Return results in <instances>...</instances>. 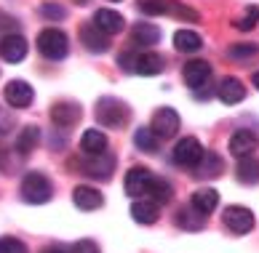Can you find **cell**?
I'll return each mask as SVG.
<instances>
[{
	"label": "cell",
	"instance_id": "f1b7e54d",
	"mask_svg": "<svg viewBox=\"0 0 259 253\" xmlns=\"http://www.w3.org/2000/svg\"><path fill=\"white\" fill-rule=\"evenodd\" d=\"M137 6L147 16H163L171 11V0H137Z\"/></svg>",
	"mask_w": 259,
	"mask_h": 253
},
{
	"label": "cell",
	"instance_id": "d590c367",
	"mask_svg": "<svg viewBox=\"0 0 259 253\" xmlns=\"http://www.w3.org/2000/svg\"><path fill=\"white\" fill-rule=\"evenodd\" d=\"M11 125H14V118H11V115H8L6 110H0V136L11 131Z\"/></svg>",
	"mask_w": 259,
	"mask_h": 253
},
{
	"label": "cell",
	"instance_id": "ffe728a7",
	"mask_svg": "<svg viewBox=\"0 0 259 253\" xmlns=\"http://www.w3.org/2000/svg\"><path fill=\"white\" fill-rule=\"evenodd\" d=\"M37 141H40V128H37V125H24V128L19 131V136H16L14 147H16V152L24 158V155L35 152Z\"/></svg>",
	"mask_w": 259,
	"mask_h": 253
},
{
	"label": "cell",
	"instance_id": "cb8c5ba5",
	"mask_svg": "<svg viewBox=\"0 0 259 253\" xmlns=\"http://www.w3.org/2000/svg\"><path fill=\"white\" fill-rule=\"evenodd\" d=\"M177 224L182 229H190V232H198V229H203V224H206V213H200L198 208H182L177 213Z\"/></svg>",
	"mask_w": 259,
	"mask_h": 253
},
{
	"label": "cell",
	"instance_id": "8d00e7d4",
	"mask_svg": "<svg viewBox=\"0 0 259 253\" xmlns=\"http://www.w3.org/2000/svg\"><path fill=\"white\" fill-rule=\"evenodd\" d=\"M40 253H70V250H67L64 245H46Z\"/></svg>",
	"mask_w": 259,
	"mask_h": 253
},
{
	"label": "cell",
	"instance_id": "9c48e42d",
	"mask_svg": "<svg viewBox=\"0 0 259 253\" xmlns=\"http://www.w3.org/2000/svg\"><path fill=\"white\" fill-rule=\"evenodd\" d=\"M115 168L112 155L102 152V155H85V160H80V171L91 179H110V173Z\"/></svg>",
	"mask_w": 259,
	"mask_h": 253
},
{
	"label": "cell",
	"instance_id": "4fadbf2b",
	"mask_svg": "<svg viewBox=\"0 0 259 253\" xmlns=\"http://www.w3.org/2000/svg\"><path fill=\"white\" fill-rule=\"evenodd\" d=\"M182 77H185V83L190 88H200V85H206V80L211 77V64L203 62V59H193V62L185 64Z\"/></svg>",
	"mask_w": 259,
	"mask_h": 253
},
{
	"label": "cell",
	"instance_id": "484cf974",
	"mask_svg": "<svg viewBox=\"0 0 259 253\" xmlns=\"http://www.w3.org/2000/svg\"><path fill=\"white\" fill-rule=\"evenodd\" d=\"M131 40L137 45H155L160 40V30L155 24H137L131 32Z\"/></svg>",
	"mask_w": 259,
	"mask_h": 253
},
{
	"label": "cell",
	"instance_id": "ac0fdd59",
	"mask_svg": "<svg viewBox=\"0 0 259 253\" xmlns=\"http://www.w3.org/2000/svg\"><path fill=\"white\" fill-rule=\"evenodd\" d=\"M72 203L80 211H97V208H102L104 197L99 194V189H94V187H75L72 189Z\"/></svg>",
	"mask_w": 259,
	"mask_h": 253
},
{
	"label": "cell",
	"instance_id": "7402d4cb",
	"mask_svg": "<svg viewBox=\"0 0 259 253\" xmlns=\"http://www.w3.org/2000/svg\"><path fill=\"white\" fill-rule=\"evenodd\" d=\"M80 149L85 155H102L107 149V136H104L99 128H89L80 139Z\"/></svg>",
	"mask_w": 259,
	"mask_h": 253
},
{
	"label": "cell",
	"instance_id": "d6986e66",
	"mask_svg": "<svg viewBox=\"0 0 259 253\" xmlns=\"http://www.w3.org/2000/svg\"><path fill=\"white\" fill-rule=\"evenodd\" d=\"M131 216H134V221H137V224H155L158 221V203L155 200H147V197L134 200Z\"/></svg>",
	"mask_w": 259,
	"mask_h": 253
},
{
	"label": "cell",
	"instance_id": "2e32d148",
	"mask_svg": "<svg viewBox=\"0 0 259 253\" xmlns=\"http://www.w3.org/2000/svg\"><path fill=\"white\" fill-rule=\"evenodd\" d=\"M163 67H166V62H163V56L155 54V51H145L139 56H134V64L131 70L137 75H160Z\"/></svg>",
	"mask_w": 259,
	"mask_h": 253
},
{
	"label": "cell",
	"instance_id": "30bf717a",
	"mask_svg": "<svg viewBox=\"0 0 259 253\" xmlns=\"http://www.w3.org/2000/svg\"><path fill=\"white\" fill-rule=\"evenodd\" d=\"M6 102L14 107V110H24V107H30L32 99H35V91L30 88V83L24 80H11L6 85Z\"/></svg>",
	"mask_w": 259,
	"mask_h": 253
},
{
	"label": "cell",
	"instance_id": "3957f363",
	"mask_svg": "<svg viewBox=\"0 0 259 253\" xmlns=\"http://www.w3.org/2000/svg\"><path fill=\"white\" fill-rule=\"evenodd\" d=\"M22 197L27 203H32V206H43V203H49L51 200V194H54V184L43 176V173H27V176L22 179Z\"/></svg>",
	"mask_w": 259,
	"mask_h": 253
},
{
	"label": "cell",
	"instance_id": "6da1fadb",
	"mask_svg": "<svg viewBox=\"0 0 259 253\" xmlns=\"http://www.w3.org/2000/svg\"><path fill=\"white\" fill-rule=\"evenodd\" d=\"M131 118V110L126 102L115 99V96H104L97 102V120L104 128H123Z\"/></svg>",
	"mask_w": 259,
	"mask_h": 253
},
{
	"label": "cell",
	"instance_id": "83f0119b",
	"mask_svg": "<svg viewBox=\"0 0 259 253\" xmlns=\"http://www.w3.org/2000/svg\"><path fill=\"white\" fill-rule=\"evenodd\" d=\"M134 144H137L142 152H158L160 139L155 136V131H152V128H139L137 133H134Z\"/></svg>",
	"mask_w": 259,
	"mask_h": 253
},
{
	"label": "cell",
	"instance_id": "4dcf8cb0",
	"mask_svg": "<svg viewBox=\"0 0 259 253\" xmlns=\"http://www.w3.org/2000/svg\"><path fill=\"white\" fill-rule=\"evenodd\" d=\"M0 253H27V245L16 237H0Z\"/></svg>",
	"mask_w": 259,
	"mask_h": 253
},
{
	"label": "cell",
	"instance_id": "e0dca14e",
	"mask_svg": "<svg viewBox=\"0 0 259 253\" xmlns=\"http://www.w3.org/2000/svg\"><path fill=\"white\" fill-rule=\"evenodd\" d=\"M94 24L107 35H118V32H123V27H126V19L118 11H112V8H99V11L94 14Z\"/></svg>",
	"mask_w": 259,
	"mask_h": 253
},
{
	"label": "cell",
	"instance_id": "9a60e30c",
	"mask_svg": "<svg viewBox=\"0 0 259 253\" xmlns=\"http://www.w3.org/2000/svg\"><path fill=\"white\" fill-rule=\"evenodd\" d=\"M217 96H219L222 104L233 107V104H241L246 99V88H243V83L238 80V77H225V80L219 83V88H217Z\"/></svg>",
	"mask_w": 259,
	"mask_h": 253
},
{
	"label": "cell",
	"instance_id": "74e56055",
	"mask_svg": "<svg viewBox=\"0 0 259 253\" xmlns=\"http://www.w3.org/2000/svg\"><path fill=\"white\" fill-rule=\"evenodd\" d=\"M251 80H254V88H259V72H254V77H251Z\"/></svg>",
	"mask_w": 259,
	"mask_h": 253
},
{
	"label": "cell",
	"instance_id": "5bb4252c",
	"mask_svg": "<svg viewBox=\"0 0 259 253\" xmlns=\"http://www.w3.org/2000/svg\"><path fill=\"white\" fill-rule=\"evenodd\" d=\"M107 37H110V35L102 32L94 22L85 24L83 30H80V43L89 48L91 54H104V51H107V48H110V40H107Z\"/></svg>",
	"mask_w": 259,
	"mask_h": 253
},
{
	"label": "cell",
	"instance_id": "d4e9b609",
	"mask_svg": "<svg viewBox=\"0 0 259 253\" xmlns=\"http://www.w3.org/2000/svg\"><path fill=\"white\" fill-rule=\"evenodd\" d=\"M217 203H219V194H217V189H211V187H206V189H198V192H193V203L190 206L193 208H198L200 213H208L217 208Z\"/></svg>",
	"mask_w": 259,
	"mask_h": 253
},
{
	"label": "cell",
	"instance_id": "8992f818",
	"mask_svg": "<svg viewBox=\"0 0 259 253\" xmlns=\"http://www.w3.org/2000/svg\"><path fill=\"white\" fill-rule=\"evenodd\" d=\"M150 128L155 131L158 139H174L177 131H179V115L171 110V107H163V110H158L155 115H152V123H150Z\"/></svg>",
	"mask_w": 259,
	"mask_h": 253
},
{
	"label": "cell",
	"instance_id": "f35d334b",
	"mask_svg": "<svg viewBox=\"0 0 259 253\" xmlns=\"http://www.w3.org/2000/svg\"><path fill=\"white\" fill-rule=\"evenodd\" d=\"M112 3H118V0H112Z\"/></svg>",
	"mask_w": 259,
	"mask_h": 253
},
{
	"label": "cell",
	"instance_id": "d6a6232c",
	"mask_svg": "<svg viewBox=\"0 0 259 253\" xmlns=\"http://www.w3.org/2000/svg\"><path fill=\"white\" fill-rule=\"evenodd\" d=\"M40 16L51 19V22H62V19L67 16V11H64L62 6H56V3H43L40 6Z\"/></svg>",
	"mask_w": 259,
	"mask_h": 253
},
{
	"label": "cell",
	"instance_id": "e575fe53",
	"mask_svg": "<svg viewBox=\"0 0 259 253\" xmlns=\"http://www.w3.org/2000/svg\"><path fill=\"white\" fill-rule=\"evenodd\" d=\"M72 253H99V245H97L94 240L85 237V240H78V242H75V245H72Z\"/></svg>",
	"mask_w": 259,
	"mask_h": 253
},
{
	"label": "cell",
	"instance_id": "603a6c76",
	"mask_svg": "<svg viewBox=\"0 0 259 253\" xmlns=\"http://www.w3.org/2000/svg\"><path fill=\"white\" fill-rule=\"evenodd\" d=\"M174 48L182 54H198L200 48H203V40H200V35L193 32V30H179L174 35Z\"/></svg>",
	"mask_w": 259,
	"mask_h": 253
},
{
	"label": "cell",
	"instance_id": "1f68e13d",
	"mask_svg": "<svg viewBox=\"0 0 259 253\" xmlns=\"http://www.w3.org/2000/svg\"><path fill=\"white\" fill-rule=\"evenodd\" d=\"M256 22H259V8H256V6H251V8H248V14H246L243 19H238V22H235V27L246 32V30H254Z\"/></svg>",
	"mask_w": 259,
	"mask_h": 253
},
{
	"label": "cell",
	"instance_id": "5b68a950",
	"mask_svg": "<svg viewBox=\"0 0 259 253\" xmlns=\"http://www.w3.org/2000/svg\"><path fill=\"white\" fill-rule=\"evenodd\" d=\"M152 181H155V176H152L150 168H131L126 173V181H123V187H126V194H131V197H145V194H150V187Z\"/></svg>",
	"mask_w": 259,
	"mask_h": 253
},
{
	"label": "cell",
	"instance_id": "44dd1931",
	"mask_svg": "<svg viewBox=\"0 0 259 253\" xmlns=\"http://www.w3.org/2000/svg\"><path fill=\"white\" fill-rule=\"evenodd\" d=\"M222 168H225L222 158H219L217 152H206L203 160L195 165V176H200V179H214V176H219V173H222Z\"/></svg>",
	"mask_w": 259,
	"mask_h": 253
},
{
	"label": "cell",
	"instance_id": "836d02e7",
	"mask_svg": "<svg viewBox=\"0 0 259 253\" xmlns=\"http://www.w3.org/2000/svg\"><path fill=\"white\" fill-rule=\"evenodd\" d=\"M259 51V45H254V43H241V45H233L230 48V56H233V59H246V56H254Z\"/></svg>",
	"mask_w": 259,
	"mask_h": 253
},
{
	"label": "cell",
	"instance_id": "ba28073f",
	"mask_svg": "<svg viewBox=\"0 0 259 253\" xmlns=\"http://www.w3.org/2000/svg\"><path fill=\"white\" fill-rule=\"evenodd\" d=\"M225 227L230 232H235V235H246V232L254 229V213L243 208V206H230L225 208Z\"/></svg>",
	"mask_w": 259,
	"mask_h": 253
},
{
	"label": "cell",
	"instance_id": "277c9868",
	"mask_svg": "<svg viewBox=\"0 0 259 253\" xmlns=\"http://www.w3.org/2000/svg\"><path fill=\"white\" fill-rule=\"evenodd\" d=\"M206 149L200 147V141L195 136H185L177 147H174V163L177 165H185V168H195V165L203 160Z\"/></svg>",
	"mask_w": 259,
	"mask_h": 253
},
{
	"label": "cell",
	"instance_id": "7a4b0ae2",
	"mask_svg": "<svg viewBox=\"0 0 259 253\" xmlns=\"http://www.w3.org/2000/svg\"><path fill=\"white\" fill-rule=\"evenodd\" d=\"M37 51H40V56H46V59L59 62L67 56V51H70V40H67V35L62 30L49 27V30H43L37 35Z\"/></svg>",
	"mask_w": 259,
	"mask_h": 253
},
{
	"label": "cell",
	"instance_id": "7c38bea8",
	"mask_svg": "<svg viewBox=\"0 0 259 253\" xmlns=\"http://www.w3.org/2000/svg\"><path fill=\"white\" fill-rule=\"evenodd\" d=\"M80 104L75 102H56L51 107V120L59 125V128H72L75 123L80 120Z\"/></svg>",
	"mask_w": 259,
	"mask_h": 253
},
{
	"label": "cell",
	"instance_id": "4316f807",
	"mask_svg": "<svg viewBox=\"0 0 259 253\" xmlns=\"http://www.w3.org/2000/svg\"><path fill=\"white\" fill-rule=\"evenodd\" d=\"M238 181L241 184H259V160L243 158L238 163Z\"/></svg>",
	"mask_w": 259,
	"mask_h": 253
},
{
	"label": "cell",
	"instance_id": "f546056e",
	"mask_svg": "<svg viewBox=\"0 0 259 253\" xmlns=\"http://www.w3.org/2000/svg\"><path fill=\"white\" fill-rule=\"evenodd\" d=\"M171 194H174V189H171L168 181H163V179H155V181H152V187H150V200H155L158 206H166V203L171 200Z\"/></svg>",
	"mask_w": 259,
	"mask_h": 253
},
{
	"label": "cell",
	"instance_id": "8fae6325",
	"mask_svg": "<svg viewBox=\"0 0 259 253\" xmlns=\"http://www.w3.org/2000/svg\"><path fill=\"white\" fill-rule=\"evenodd\" d=\"M27 40L22 35H6V37H0V56H3V62L8 64H16V62H22L24 56H27Z\"/></svg>",
	"mask_w": 259,
	"mask_h": 253
},
{
	"label": "cell",
	"instance_id": "52a82bcc",
	"mask_svg": "<svg viewBox=\"0 0 259 253\" xmlns=\"http://www.w3.org/2000/svg\"><path fill=\"white\" fill-rule=\"evenodd\" d=\"M256 147H259V136L254 131H248V128H241V131H235L233 136H230V155L238 158V160L254 158Z\"/></svg>",
	"mask_w": 259,
	"mask_h": 253
}]
</instances>
